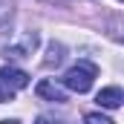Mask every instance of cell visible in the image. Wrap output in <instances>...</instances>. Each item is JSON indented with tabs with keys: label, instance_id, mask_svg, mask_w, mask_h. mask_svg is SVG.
Masks as SVG:
<instances>
[{
	"label": "cell",
	"instance_id": "6da1fadb",
	"mask_svg": "<svg viewBox=\"0 0 124 124\" xmlns=\"http://www.w3.org/2000/svg\"><path fill=\"white\" fill-rule=\"evenodd\" d=\"M95 75H98L95 63H90V61H78L72 69H66V75H63V87H66V90H72V93H90V87H93Z\"/></svg>",
	"mask_w": 124,
	"mask_h": 124
},
{
	"label": "cell",
	"instance_id": "3957f363",
	"mask_svg": "<svg viewBox=\"0 0 124 124\" xmlns=\"http://www.w3.org/2000/svg\"><path fill=\"white\" fill-rule=\"evenodd\" d=\"M121 101H124V93L118 87H107V90H101V93L95 95V104H98V107H107V110L121 107Z\"/></svg>",
	"mask_w": 124,
	"mask_h": 124
},
{
	"label": "cell",
	"instance_id": "5b68a950",
	"mask_svg": "<svg viewBox=\"0 0 124 124\" xmlns=\"http://www.w3.org/2000/svg\"><path fill=\"white\" fill-rule=\"evenodd\" d=\"M63 61V46L61 43H49V55H46V66H58V63Z\"/></svg>",
	"mask_w": 124,
	"mask_h": 124
},
{
	"label": "cell",
	"instance_id": "52a82bcc",
	"mask_svg": "<svg viewBox=\"0 0 124 124\" xmlns=\"http://www.w3.org/2000/svg\"><path fill=\"white\" fill-rule=\"evenodd\" d=\"M87 121H90V124H113L107 116H101V113H90V116H87Z\"/></svg>",
	"mask_w": 124,
	"mask_h": 124
},
{
	"label": "cell",
	"instance_id": "8992f818",
	"mask_svg": "<svg viewBox=\"0 0 124 124\" xmlns=\"http://www.w3.org/2000/svg\"><path fill=\"white\" fill-rule=\"evenodd\" d=\"M6 101H15V90L0 81V104H6Z\"/></svg>",
	"mask_w": 124,
	"mask_h": 124
},
{
	"label": "cell",
	"instance_id": "277c9868",
	"mask_svg": "<svg viewBox=\"0 0 124 124\" xmlns=\"http://www.w3.org/2000/svg\"><path fill=\"white\" fill-rule=\"evenodd\" d=\"M35 93L40 95V98H46V101H55V104H63V101H66V93H63L61 87H55L52 81H40Z\"/></svg>",
	"mask_w": 124,
	"mask_h": 124
},
{
	"label": "cell",
	"instance_id": "7a4b0ae2",
	"mask_svg": "<svg viewBox=\"0 0 124 124\" xmlns=\"http://www.w3.org/2000/svg\"><path fill=\"white\" fill-rule=\"evenodd\" d=\"M0 81L9 84L12 90H26V87H29V75H26L23 69H15V66H3V69H0Z\"/></svg>",
	"mask_w": 124,
	"mask_h": 124
}]
</instances>
